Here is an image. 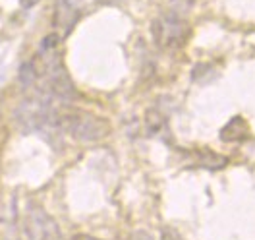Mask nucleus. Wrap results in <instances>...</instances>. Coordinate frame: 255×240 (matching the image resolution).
<instances>
[{"label": "nucleus", "instance_id": "f257e3e1", "mask_svg": "<svg viewBox=\"0 0 255 240\" xmlns=\"http://www.w3.org/2000/svg\"><path fill=\"white\" fill-rule=\"evenodd\" d=\"M56 128H60L72 140L81 142V144L103 142L111 134L109 120L89 111L58 112L56 114Z\"/></svg>", "mask_w": 255, "mask_h": 240}, {"label": "nucleus", "instance_id": "f03ea898", "mask_svg": "<svg viewBox=\"0 0 255 240\" xmlns=\"http://www.w3.org/2000/svg\"><path fill=\"white\" fill-rule=\"evenodd\" d=\"M151 35H153L155 45L160 50L176 52V50L186 47V43H188L191 35V27L186 21V17L176 16L172 12H164V14H160L153 19Z\"/></svg>", "mask_w": 255, "mask_h": 240}, {"label": "nucleus", "instance_id": "7ed1b4c3", "mask_svg": "<svg viewBox=\"0 0 255 240\" xmlns=\"http://www.w3.org/2000/svg\"><path fill=\"white\" fill-rule=\"evenodd\" d=\"M23 233L29 240H64L62 231L47 209L29 202L23 213Z\"/></svg>", "mask_w": 255, "mask_h": 240}, {"label": "nucleus", "instance_id": "20e7f679", "mask_svg": "<svg viewBox=\"0 0 255 240\" xmlns=\"http://www.w3.org/2000/svg\"><path fill=\"white\" fill-rule=\"evenodd\" d=\"M85 0H56V12H54V25L68 33L74 23L80 19L81 8Z\"/></svg>", "mask_w": 255, "mask_h": 240}, {"label": "nucleus", "instance_id": "39448f33", "mask_svg": "<svg viewBox=\"0 0 255 240\" xmlns=\"http://www.w3.org/2000/svg\"><path fill=\"white\" fill-rule=\"evenodd\" d=\"M221 140L226 144H234V142H244L250 138V126L242 116H234L228 120V124L221 130Z\"/></svg>", "mask_w": 255, "mask_h": 240}, {"label": "nucleus", "instance_id": "423d86ee", "mask_svg": "<svg viewBox=\"0 0 255 240\" xmlns=\"http://www.w3.org/2000/svg\"><path fill=\"white\" fill-rule=\"evenodd\" d=\"M193 157H195V161H197V165H199V167H203V169H211V171L223 169V167L228 165V157L215 153L213 149H199V151H195V153H193Z\"/></svg>", "mask_w": 255, "mask_h": 240}, {"label": "nucleus", "instance_id": "0eeeda50", "mask_svg": "<svg viewBox=\"0 0 255 240\" xmlns=\"http://www.w3.org/2000/svg\"><path fill=\"white\" fill-rule=\"evenodd\" d=\"M145 128L149 132V136H155V138H162V134H168L166 118L157 109H149L147 111V114H145Z\"/></svg>", "mask_w": 255, "mask_h": 240}, {"label": "nucleus", "instance_id": "6e6552de", "mask_svg": "<svg viewBox=\"0 0 255 240\" xmlns=\"http://www.w3.org/2000/svg\"><path fill=\"white\" fill-rule=\"evenodd\" d=\"M195 0H170V12L176 14V16H186L188 12L191 10Z\"/></svg>", "mask_w": 255, "mask_h": 240}, {"label": "nucleus", "instance_id": "1a4fd4ad", "mask_svg": "<svg viewBox=\"0 0 255 240\" xmlns=\"http://www.w3.org/2000/svg\"><path fill=\"white\" fill-rule=\"evenodd\" d=\"M128 240H155V239H153L149 233H145V231H135Z\"/></svg>", "mask_w": 255, "mask_h": 240}, {"label": "nucleus", "instance_id": "9d476101", "mask_svg": "<svg viewBox=\"0 0 255 240\" xmlns=\"http://www.w3.org/2000/svg\"><path fill=\"white\" fill-rule=\"evenodd\" d=\"M160 240H180V237L176 235L174 231H168V229H164V231H162V235H160Z\"/></svg>", "mask_w": 255, "mask_h": 240}, {"label": "nucleus", "instance_id": "9b49d317", "mask_svg": "<svg viewBox=\"0 0 255 240\" xmlns=\"http://www.w3.org/2000/svg\"><path fill=\"white\" fill-rule=\"evenodd\" d=\"M99 4H105V6H114V4H120V2H124V0H97Z\"/></svg>", "mask_w": 255, "mask_h": 240}, {"label": "nucleus", "instance_id": "f8f14e48", "mask_svg": "<svg viewBox=\"0 0 255 240\" xmlns=\"http://www.w3.org/2000/svg\"><path fill=\"white\" fill-rule=\"evenodd\" d=\"M74 240H101V239H95V237H91V235H76Z\"/></svg>", "mask_w": 255, "mask_h": 240}, {"label": "nucleus", "instance_id": "ddd939ff", "mask_svg": "<svg viewBox=\"0 0 255 240\" xmlns=\"http://www.w3.org/2000/svg\"><path fill=\"white\" fill-rule=\"evenodd\" d=\"M37 2H39V0H21V6H23V8H31L33 4H37Z\"/></svg>", "mask_w": 255, "mask_h": 240}]
</instances>
